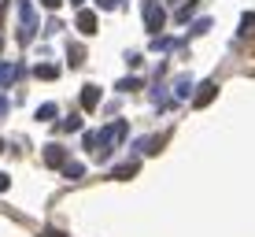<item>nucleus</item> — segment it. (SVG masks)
<instances>
[{
  "mask_svg": "<svg viewBox=\"0 0 255 237\" xmlns=\"http://www.w3.org/2000/svg\"><path fill=\"white\" fill-rule=\"evenodd\" d=\"M82 104H85V108H93V104H96V89H89V93H82Z\"/></svg>",
  "mask_w": 255,
  "mask_h": 237,
  "instance_id": "7ed1b4c3",
  "label": "nucleus"
},
{
  "mask_svg": "<svg viewBox=\"0 0 255 237\" xmlns=\"http://www.w3.org/2000/svg\"><path fill=\"white\" fill-rule=\"evenodd\" d=\"M78 26H82L85 33H93V26H96V19H93V15H85V11H82V19H78Z\"/></svg>",
  "mask_w": 255,
  "mask_h": 237,
  "instance_id": "f257e3e1",
  "label": "nucleus"
},
{
  "mask_svg": "<svg viewBox=\"0 0 255 237\" xmlns=\"http://www.w3.org/2000/svg\"><path fill=\"white\" fill-rule=\"evenodd\" d=\"M211 96H215V85H204V93H200V96H196V104H207V100H211Z\"/></svg>",
  "mask_w": 255,
  "mask_h": 237,
  "instance_id": "f03ea898",
  "label": "nucleus"
},
{
  "mask_svg": "<svg viewBox=\"0 0 255 237\" xmlns=\"http://www.w3.org/2000/svg\"><path fill=\"white\" fill-rule=\"evenodd\" d=\"M45 237H63V234H52V230H48V234H45Z\"/></svg>",
  "mask_w": 255,
  "mask_h": 237,
  "instance_id": "20e7f679",
  "label": "nucleus"
}]
</instances>
